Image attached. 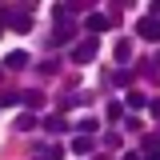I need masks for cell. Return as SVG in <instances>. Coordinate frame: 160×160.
<instances>
[{
	"label": "cell",
	"mask_w": 160,
	"mask_h": 160,
	"mask_svg": "<svg viewBox=\"0 0 160 160\" xmlns=\"http://www.w3.org/2000/svg\"><path fill=\"white\" fill-rule=\"evenodd\" d=\"M72 32H76V24H72V20L64 16V20H60V28H56V44H64V40H72Z\"/></svg>",
	"instance_id": "4"
},
{
	"label": "cell",
	"mask_w": 160,
	"mask_h": 160,
	"mask_svg": "<svg viewBox=\"0 0 160 160\" xmlns=\"http://www.w3.org/2000/svg\"><path fill=\"white\" fill-rule=\"evenodd\" d=\"M16 128H20V132H32V128H36V116H20Z\"/></svg>",
	"instance_id": "9"
},
{
	"label": "cell",
	"mask_w": 160,
	"mask_h": 160,
	"mask_svg": "<svg viewBox=\"0 0 160 160\" xmlns=\"http://www.w3.org/2000/svg\"><path fill=\"white\" fill-rule=\"evenodd\" d=\"M0 16H4V24H8V28H16V32H28V28H32V16H28V8H4Z\"/></svg>",
	"instance_id": "1"
},
{
	"label": "cell",
	"mask_w": 160,
	"mask_h": 160,
	"mask_svg": "<svg viewBox=\"0 0 160 160\" xmlns=\"http://www.w3.org/2000/svg\"><path fill=\"white\" fill-rule=\"evenodd\" d=\"M108 24H112V16H104V12H92V16H88V28H92V32H104Z\"/></svg>",
	"instance_id": "6"
},
{
	"label": "cell",
	"mask_w": 160,
	"mask_h": 160,
	"mask_svg": "<svg viewBox=\"0 0 160 160\" xmlns=\"http://www.w3.org/2000/svg\"><path fill=\"white\" fill-rule=\"evenodd\" d=\"M44 128H48V132H60V128H68V124H64L60 116H48V120H44Z\"/></svg>",
	"instance_id": "10"
},
{
	"label": "cell",
	"mask_w": 160,
	"mask_h": 160,
	"mask_svg": "<svg viewBox=\"0 0 160 160\" xmlns=\"http://www.w3.org/2000/svg\"><path fill=\"white\" fill-rule=\"evenodd\" d=\"M96 48H100L96 36H84L76 48H72V60H76V64H92V60H96Z\"/></svg>",
	"instance_id": "2"
},
{
	"label": "cell",
	"mask_w": 160,
	"mask_h": 160,
	"mask_svg": "<svg viewBox=\"0 0 160 160\" xmlns=\"http://www.w3.org/2000/svg\"><path fill=\"white\" fill-rule=\"evenodd\" d=\"M128 104H132V108H144V104H148V100L140 96V92H128Z\"/></svg>",
	"instance_id": "11"
},
{
	"label": "cell",
	"mask_w": 160,
	"mask_h": 160,
	"mask_svg": "<svg viewBox=\"0 0 160 160\" xmlns=\"http://www.w3.org/2000/svg\"><path fill=\"white\" fill-rule=\"evenodd\" d=\"M92 148H96V144H92V136H76V140H72V152H80V156H88Z\"/></svg>",
	"instance_id": "7"
},
{
	"label": "cell",
	"mask_w": 160,
	"mask_h": 160,
	"mask_svg": "<svg viewBox=\"0 0 160 160\" xmlns=\"http://www.w3.org/2000/svg\"><path fill=\"white\" fill-rule=\"evenodd\" d=\"M28 64V52H8V60H4V68H24Z\"/></svg>",
	"instance_id": "8"
},
{
	"label": "cell",
	"mask_w": 160,
	"mask_h": 160,
	"mask_svg": "<svg viewBox=\"0 0 160 160\" xmlns=\"http://www.w3.org/2000/svg\"><path fill=\"white\" fill-rule=\"evenodd\" d=\"M144 156H148V160H160V148H148V152H144Z\"/></svg>",
	"instance_id": "12"
},
{
	"label": "cell",
	"mask_w": 160,
	"mask_h": 160,
	"mask_svg": "<svg viewBox=\"0 0 160 160\" xmlns=\"http://www.w3.org/2000/svg\"><path fill=\"white\" fill-rule=\"evenodd\" d=\"M112 56H116V64H128V60H132V44H128V40H120L116 48H112Z\"/></svg>",
	"instance_id": "5"
},
{
	"label": "cell",
	"mask_w": 160,
	"mask_h": 160,
	"mask_svg": "<svg viewBox=\"0 0 160 160\" xmlns=\"http://www.w3.org/2000/svg\"><path fill=\"white\" fill-rule=\"evenodd\" d=\"M136 32H140V36H144V40H160V20H152V16H144V20H140V24H136Z\"/></svg>",
	"instance_id": "3"
}]
</instances>
